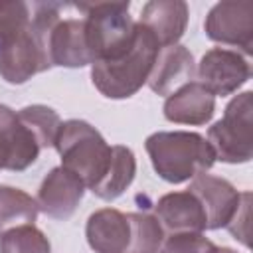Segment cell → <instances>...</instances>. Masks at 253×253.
Segmentation results:
<instances>
[{
    "mask_svg": "<svg viewBox=\"0 0 253 253\" xmlns=\"http://www.w3.org/2000/svg\"><path fill=\"white\" fill-rule=\"evenodd\" d=\"M38 211V202L30 194L12 186H0V235L14 227L34 223Z\"/></svg>",
    "mask_w": 253,
    "mask_h": 253,
    "instance_id": "cell-19",
    "label": "cell"
},
{
    "mask_svg": "<svg viewBox=\"0 0 253 253\" xmlns=\"http://www.w3.org/2000/svg\"><path fill=\"white\" fill-rule=\"evenodd\" d=\"M156 38L136 22V38L132 47L113 61H97L91 67L93 85L109 99L132 97L150 77L160 53Z\"/></svg>",
    "mask_w": 253,
    "mask_h": 253,
    "instance_id": "cell-4",
    "label": "cell"
},
{
    "mask_svg": "<svg viewBox=\"0 0 253 253\" xmlns=\"http://www.w3.org/2000/svg\"><path fill=\"white\" fill-rule=\"evenodd\" d=\"M134 174H136V160L132 150L123 144H115L111 152L109 168L101 178V182L91 192L101 200H115L132 184Z\"/></svg>",
    "mask_w": 253,
    "mask_h": 253,
    "instance_id": "cell-18",
    "label": "cell"
},
{
    "mask_svg": "<svg viewBox=\"0 0 253 253\" xmlns=\"http://www.w3.org/2000/svg\"><path fill=\"white\" fill-rule=\"evenodd\" d=\"M249 202H251V194L243 192L241 194V204L239 210L235 211V215L231 217V221L227 223L229 233L239 239L245 247H249Z\"/></svg>",
    "mask_w": 253,
    "mask_h": 253,
    "instance_id": "cell-24",
    "label": "cell"
},
{
    "mask_svg": "<svg viewBox=\"0 0 253 253\" xmlns=\"http://www.w3.org/2000/svg\"><path fill=\"white\" fill-rule=\"evenodd\" d=\"M215 111V97L206 91L198 81H190L164 103V117L178 125H206Z\"/></svg>",
    "mask_w": 253,
    "mask_h": 253,
    "instance_id": "cell-17",
    "label": "cell"
},
{
    "mask_svg": "<svg viewBox=\"0 0 253 253\" xmlns=\"http://www.w3.org/2000/svg\"><path fill=\"white\" fill-rule=\"evenodd\" d=\"M40 150L36 136L20 121L18 113L0 105V168L26 170L36 162Z\"/></svg>",
    "mask_w": 253,
    "mask_h": 253,
    "instance_id": "cell-11",
    "label": "cell"
},
{
    "mask_svg": "<svg viewBox=\"0 0 253 253\" xmlns=\"http://www.w3.org/2000/svg\"><path fill=\"white\" fill-rule=\"evenodd\" d=\"M49 57L51 65L61 67H83L93 65V57L85 40L83 18L59 20L49 36Z\"/></svg>",
    "mask_w": 253,
    "mask_h": 253,
    "instance_id": "cell-16",
    "label": "cell"
},
{
    "mask_svg": "<svg viewBox=\"0 0 253 253\" xmlns=\"http://www.w3.org/2000/svg\"><path fill=\"white\" fill-rule=\"evenodd\" d=\"M156 219L160 221L162 229L172 233H202L208 229V219L204 206L200 200L190 192H172L162 196L156 202Z\"/></svg>",
    "mask_w": 253,
    "mask_h": 253,
    "instance_id": "cell-13",
    "label": "cell"
},
{
    "mask_svg": "<svg viewBox=\"0 0 253 253\" xmlns=\"http://www.w3.org/2000/svg\"><path fill=\"white\" fill-rule=\"evenodd\" d=\"M217 253H235L233 249H229V247H219V251Z\"/></svg>",
    "mask_w": 253,
    "mask_h": 253,
    "instance_id": "cell-25",
    "label": "cell"
},
{
    "mask_svg": "<svg viewBox=\"0 0 253 253\" xmlns=\"http://www.w3.org/2000/svg\"><path fill=\"white\" fill-rule=\"evenodd\" d=\"M128 6V2L75 4V8L85 16V40L93 63L119 59L132 47L136 22H132Z\"/></svg>",
    "mask_w": 253,
    "mask_h": 253,
    "instance_id": "cell-5",
    "label": "cell"
},
{
    "mask_svg": "<svg viewBox=\"0 0 253 253\" xmlns=\"http://www.w3.org/2000/svg\"><path fill=\"white\" fill-rule=\"evenodd\" d=\"M87 243L95 253H160L164 229L156 215L103 208L89 215Z\"/></svg>",
    "mask_w": 253,
    "mask_h": 253,
    "instance_id": "cell-1",
    "label": "cell"
},
{
    "mask_svg": "<svg viewBox=\"0 0 253 253\" xmlns=\"http://www.w3.org/2000/svg\"><path fill=\"white\" fill-rule=\"evenodd\" d=\"M188 190L204 206L208 229L227 227V223L239 210L241 194H243V192H237L231 182H227L219 176L206 174V172L192 178V184Z\"/></svg>",
    "mask_w": 253,
    "mask_h": 253,
    "instance_id": "cell-10",
    "label": "cell"
},
{
    "mask_svg": "<svg viewBox=\"0 0 253 253\" xmlns=\"http://www.w3.org/2000/svg\"><path fill=\"white\" fill-rule=\"evenodd\" d=\"M53 146L61 156V166L91 190L105 176L113 152V146L107 144L101 132L79 119L61 123Z\"/></svg>",
    "mask_w": 253,
    "mask_h": 253,
    "instance_id": "cell-6",
    "label": "cell"
},
{
    "mask_svg": "<svg viewBox=\"0 0 253 253\" xmlns=\"http://www.w3.org/2000/svg\"><path fill=\"white\" fill-rule=\"evenodd\" d=\"M194 71L196 67H194V57L190 49L186 45L176 43L160 49L146 83L156 95L168 97L180 87H184L186 83H190L194 77Z\"/></svg>",
    "mask_w": 253,
    "mask_h": 253,
    "instance_id": "cell-14",
    "label": "cell"
},
{
    "mask_svg": "<svg viewBox=\"0 0 253 253\" xmlns=\"http://www.w3.org/2000/svg\"><path fill=\"white\" fill-rule=\"evenodd\" d=\"M144 146L154 172L170 184L196 178L198 174L208 172L215 162L210 142L198 132L160 130L150 134Z\"/></svg>",
    "mask_w": 253,
    "mask_h": 253,
    "instance_id": "cell-3",
    "label": "cell"
},
{
    "mask_svg": "<svg viewBox=\"0 0 253 253\" xmlns=\"http://www.w3.org/2000/svg\"><path fill=\"white\" fill-rule=\"evenodd\" d=\"M0 253H51V245L43 231L30 223L2 233Z\"/></svg>",
    "mask_w": 253,
    "mask_h": 253,
    "instance_id": "cell-21",
    "label": "cell"
},
{
    "mask_svg": "<svg viewBox=\"0 0 253 253\" xmlns=\"http://www.w3.org/2000/svg\"><path fill=\"white\" fill-rule=\"evenodd\" d=\"M32 20V6L26 2L2 0L0 2V49L16 40Z\"/></svg>",
    "mask_w": 253,
    "mask_h": 253,
    "instance_id": "cell-22",
    "label": "cell"
},
{
    "mask_svg": "<svg viewBox=\"0 0 253 253\" xmlns=\"http://www.w3.org/2000/svg\"><path fill=\"white\" fill-rule=\"evenodd\" d=\"M140 26H144L160 47L176 45L186 32L188 4L182 0H152L142 6Z\"/></svg>",
    "mask_w": 253,
    "mask_h": 253,
    "instance_id": "cell-15",
    "label": "cell"
},
{
    "mask_svg": "<svg viewBox=\"0 0 253 253\" xmlns=\"http://www.w3.org/2000/svg\"><path fill=\"white\" fill-rule=\"evenodd\" d=\"M59 4H32V20L28 28L0 49V75L14 85L26 83L36 73L51 67L49 36L59 22Z\"/></svg>",
    "mask_w": 253,
    "mask_h": 253,
    "instance_id": "cell-2",
    "label": "cell"
},
{
    "mask_svg": "<svg viewBox=\"0 0 253 253\" xmlns=\"http://www.w3.org/2000/svg\"><path fill=\"white\" fill-rule=\"evenodd\" d=\"M251 77L249 61L235 49L211 47L198 65V83L215 95H231Z\"/></svg>",
    "mask_w": 253,
    "mask_h": 253,
    "instance_id": "cell-9",
    "label": "cell"
},
{
    "mask_svg": "<svg viewBox=\"0 0 253 253\" xmlns=\"http://www.w3.org/2000/svg\"><path fill=\"white\" fill-rule=\"evenodd\" d=\"M18 117L30 128V132L36 136L40 148L55 144L57 132L61 128V119L53 109H49L45 105H30V107L20 109Z\"/></svg>",
    "mask_w": 253,
    "mask_h": 253,
    "instance_id": "cell-20",
    "label": "cell"
},
{
    "mask_svg": "<svg viewBox=\"0 0 253 253\" xmlns=\"http://www.w3.org/2000/svg\"><path fill=\"white\" fill-rule=\"evenodd\" d=\"M206 34L210 40L241 49L245 55L253 53V2L251 0H223L217 2L206 18Z\"/></svg>",
    "mask_w": 253,
    "mask_h": 253,
    "instance_id": "cell-8",
    "label": "cell"
},
{
    "mask_svg": "<svg viewBox=\"0 0 253 253\" xmlns=\"http://www.w3.org/2000/svg\"><path fill=\"white\" fill-rule=\"evenodd\" d=\"M253 93L245 91L229 101L223 117L210 126L208 142L221 162L241 164L253 156Z\"/></svg>",
    "mask_w": 253,
    "mask_h": 253,
    "instance_id": "cell-7",
    "label": "cell"
},
{
    "mask_svg": "<svg viewBox=\"0 0 253 253\" xmlns=\"http://www.w3.org/2000/svg\"><path fill=\"white\" fill-rule=\"evenodd\" d=\"M219 247L202 233H172L160 247V253H217Z\"/></svg>",
    "mask_w": 253,
    "mask_h": 253,
    "instance_id": "cell-23",
    "label": "cell"
},
{
    "mask_svg": "<svg viewBox=\"0 0 253 253\" xmlns=\"http://www.w3.org/2000/svg\"><path fill=\"white\" fill-rule=\"evenodd\" d=\"M83 194L85 184L63 166H57L43 178L36 202L45 215L53 219H69L75 213Z\"/></svg>",
    "mask_w": 253,
    "mask_h": 253,
    "instance_id": "cell-12",
    "label": "cell"
}]
</instances>
